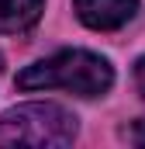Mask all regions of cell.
<instances>
[{"label": "cell", "instance_id": "2", "mask_svg": "<svg viewBox=\"0 0 145 149\" xmlns=\"http://www.w3.org/2000/svg\"><path fill=\"white\" fill-rule=\"evenodd\" d=\"M79 125L76 114L66 111L62 104L48 101H31L17 104L0 114V139L7 142H24V146H69L76 139Z\"/></svg>", "mask_w": 145, "mask_h": 149}, {"label": "cell", "instance_id": "6", "mask_svg": "<svg viewBox=\"0 0 145 149\" xmlns=\"http://www.w3.org/2000/svg\"><path fill=\"white\" fill-rule=\"evenodd\" d=\"M135 83H138V90H142V97H145V56L135 63Z\"/></svg>", "mask_w": 145, "mask_h": 149}, {"label": "cell", "instance_id": "4", "mask_svg": "<svg viewBox=\"0 0 145 149\" xmlns=\"http://www.w3.org/2000/svg\"><path fill=\"white\" fill-rule=\"evenodd\" d=\"M45 0H0V35H21L35 28Z\"/></svg>", "mask_w": 145, "mask_h": 149}, {"label": "cell", "instance_id": "7", "mask_svg": "<svg viewBox=\"0 0 145 149\" xmlns=\"http://www.w3.org/2000/svg\"><path fill=\"white\" fill-rule=\"evenodd\" d=\"M0 70H3V59H0Z\"/></svg>", "mask_w": 145, "mask_h": 149}, {"label": "cell", "instance_id": "5", "mask_svg": "<svg viewBox=\"0 0 145 149\" xmlns=\"http://www.w3.org/2000/svg\"><path fill=\"white\" fill-rule=\"evenodd\" d=\"M124 135H128V139H131L135 146H145V118H138V121H135V125H131V128H128Z\"/></svg>", "mask_w": 145, "mask_h": 149}, {"label": "cell", "instance_id": "1", "mask_svg": "<svg viewBox=\"0 0 145 149\" xmlns=\"http://www.w3.org/2000/svg\"><path fill=\"white\" fill-rule=\"evenodd\" d=\"M114 83V70L104 56L86 49H62L48 59H38L17 73L21 90H69L79 97H100Z\"/></svg>", "mask_w": 145, "mask_h": 149}, {"label": "cell", "instance_id": "3", "mask_svg": "<svg viewBox=\"0 0 145 149\" xmlns=\"http://www.w3.org/2000/svg\"><path fill=\"white\" fill-rule=\"evenodd\" d=\"M72 10L93 31H117L138 14V0H72Z\"/></svg>", "mask_w": 145, "mask_h": 149}]
</instances>
